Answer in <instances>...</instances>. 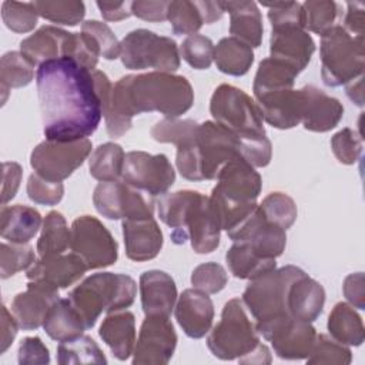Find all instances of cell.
I'll return each instance as SVG.
<instances>
[{
  "label": "cell",
  "mask_w": 365,
  "mask_h": 365,
  "mask_svg": "<svg viewBox=\"0 0 365 365\" xmlns=\"http://www.w3.org/2000/svg\"><path fill=\"white\" fill-rule=\"evenodd\" d=\"M36 84L46 140L76 141L97 130L103 104L93 71L60 57L38 66Z\"/></svg>",
  "instance_id": "1"
},
{
  "label": "cell",
  "mask_w": 365,
  "mask_h": 365,
  "mask_svg": "<svg viewBox=\"0 0 365 365\" xmlns=\"http://www.w3.org/2000/svg\"><path fill=\"white\" fill-rule=\"evenodd\" d=\"M194 104V91L184 76L150 71L121 77L111 88L103 108L110 137L124 135L133 125V117L158 111L165 118H177Z\"/></svg>",
  "instance_id": "2"
},
{
  "label": "cell",
  "mask_w": 365,
  "mask_h": 365,
  "mask_svg": "<svg viewBox=\"0 0 365 365\" xmlns=\"http://www.w3.org/2000/svg\"><path fill=\"white\" fill-rule=\"evenodd\" d=\"M157 205L160 220L173 228L174 244L190 240L197 254H210L217 250L221 225L210 197L194 190H181L161 195Z\"/></svg>",
  "instance_id": "3"
},
{
  "label": "cell",
  "mask_w": 365,
  "mask_h": 365,
  "mask_svg": "<svg viewBox=\"0 0 365 365\" xmlns=\"http://www.w3.org/2000/svg\"><path fill=\"white\" fill-rule=\"evenodd\" d=\"M304 274L299 267L285 265L250 279L242 294V304L255 319V329L264 339L268 341L279 327L292 319L287 307L288 291Z\"/></svg>",
  "instance_id": "4"
},
{
  "label": "cell",
  "mask_w": 365,
  "mask_h": 365,
  "mask_svg": "<svg viewBox=\"0 0 365 365\" xmlns=\"http://www.w3.org/2000/svg\"><path fill=\"white\" fill-rule=\"evenodd\" d=\"M135 292L137 284L130 275L97 272L78 284L67 298L81 317L86 329H90L103 312L113 314L128 308L134 302Z\"/></svg>",
  "instance_id": "5"
},
{
  "label": "cell",
  "mask_w": 365,
  "mask_h": 365,
  "mask_svg": "<svg viewBox=\"0 0 365 365\" xmlns=\"http://www.w3.org/2000/svg\"><path fill=\"white\" fill-rule=\"evenodd\" d=\"M321 77L325 86L338 87L364 74V37L335 24L321 36Z\"/></svg>",
  "instance_id": "6"
},
{
  "label": "cell",
  "mask_w": 365,
  "mask_h": 365,
  "mask_svg": "<svg viewBox=\"0 0 365 365\" xmlns=\"http://www.w3.org/2000/svg\"><path fill=\"white\" fill-rule=\"evenodd\" d=\"M259 344V334L247 317L242 299H230L222 308L220 322L207 338L211 354L222 361L241 359Z\"/></svg>",
  "instance_id": "7"
},
{
  "label": "cell",
  "mask_w": 365,
  "mask_h": 365,
  "mask_svg": "<svg viewBox=\"0 0 365 365\" xmlns=\"http://www.w3.org/2000/svg\"><path fill=\"white\" fill-rule=\"evenodd\" d=\"M210 113L215 123L240 138L267 135L257 103L238 87L218 86L211 96Z\"/></svg>",
  "instance_id": "8"
},
{
  "label": "cell",
  "mask_w": 365,
  "mask_h": 365,
  "mask_svg": "<svg viewBox=\"0 0 365 365\" xmlns=\"http://www.w3.org/2000/svg\"><path fill=\"white\" fill-rule=\"evenodd\" d=\"M121 63L130 70L155 68L174 73L180 67L178 46L171 37L158 36L147 29H137L121 40Z\"/></svg>",
  "instance_id": "9"
},
{
  "label": "cell",
  "mask_w": 365,
  "mask_h": 365,
  "mask_svg": "<svg viewBox=\"0 0 365 365\" xmlns=\"http://www.w3.org/2000/svg\"><path fill=\"white\" fill-rule=\"evenodd\" d=\"M91 148L88 138L76 141L46 140L33 148L30 165L44 180L58 182L68 178L84 163Z\"/></svg>",
  "instance_id": "10"
},
{
  "label": "cell",
  "mask_w": 365,
  "mask_h": 365,
  "mask_svg": "<svg viewBox=\"0 0 365 365\" xmlns=\"http://www.w3.org/2000/svg\"><path fill=\"white\" fill-rule=\"evenodd\" d=\"M153 198L123 180H114L98 182L94 188L93 204L97 212L108 220H140L153 217Z\"/></svg>",
  "instance_id": "11"
},
{
  "label": "cell",
  "mask_w": 365,
  "mask_h": 365,
  "mask_svg": "<svg viewBox=\"0 0 365 365\" xmlns=\"http://www.w3.org/2000/svg\"><path fill=\"white\" fill-rule=\"evenodd\" d=\"M70 248L88 269L110 267L115 264L118 257L117 241L93 215H81L73 221Z\"/></svg>",
  "instance_id": "12"
},
{
  "label": "cell",
  "mask_w": 365,
  "mask_h": 365,
  "mask_svg": "<svg viewBox=\"0 0 365 365\" xmlns=\"http://www.w3.org/2000/svg\"><path fill=\"white\" fill-rule=\"evenodd\" d=\"M121 180L151 197L164 195L175 181V171L165 154L130 151L124 157Z\"/></svg>",
  "instance_id": "13"
},
{
  "label": "cell",
  "mask_w": 365,
  "mask_h": 365,
  "mask_svg": "<svg viewBox=\"0 0 365 365\" xmlns=\"http://www.w3.org/2000/svg\"><path fill=\"white\" fill-rule=\"evenodd\" d=\"M197 147L204 180H215L230 160L241 155L240 137L215 121L198 124Z\"/></svg>",
  "instance_id": "14"
},
{
  "label": "cell",
  "mask_w": 365,
  "mask_h": 365,
  "mask_svg": "<svg viewBox=\"0 0 365 365\" xmlns=\"http://www.w3.org/2000/svg\"><path fill=\"white\" fill-rule=\"evenodd\" d=\"M177 346V334L170 317L145 315L137 344L133 351V364L165 365Z\"/></svg>",
  "instance_id": "15"
},
{
  "label": "cell",
  "mask_w": 365,
  "mask_h": 365,
  "mask_svg": "<svg viewBox=\"0 0 365 365\" xmlns=\"http://www.w3.org/2000/svg\"><path fill=\"white\" fill-rule=\"evenodd\" d=\"M227 235L232 242L248 244L268 258L282 255L287 245L285 230L269 222L264 217L259 205L237 227L227 231Z\"/></svg>",
  "instance_id": "16"
},
{
  "label": "cell",
  "mask_w": 365,
  "mask_h": 365,
  "mask_svg": "<svg viewBox=\"0 0 365 365\" xmlns=\"http://www.w3.org/2000/svg\"><path fill=\"white\" fill-rule=\"evenodd\" d=\"M60 299L58 288L47 282L30 281L26 291L19 292L11 302V314L20 328L30 331L41 327L54 305Z\"/></svg>",
  "instance_id": "17"
},
{
  "label": "cell",
  "mask_w": 365,
  "mask_h": 365,
  "mask_svg": "<svg viewBox=\"0 0 365 365\" xmlns=\"http://www.w3.org/2000/svg\"><path fill=\"white\" fill-rule=\"evenodd\" d=\"M269 51L272 58L279 60L301 73L315 51V43L302 26L287 24L271 27Z\"/></svg>",
  "instance_id": "18"
},
{
  "label": "cell",
  "mask_w": 365,
  "mask_h": 365,
  "mask_svg": "<svg viewBox=\"0 0 365 365\" xmlns=\"http://www.w3.org/2000/svg\"><path fill=\"white\" fill-rule=\"evenodd\" d=\"M174 308L175 319L187 336L200 339L210 332L214 319V304L208 294L195 288L184 289Z\"/></svg>",
  "instance_id": "19"
},
{
  "label": "cell",
  "mask_w": 365,
  "mask_h": 365,
  "mask_svg": "<svg viewBox=\"0 0 365 365\" xmlns=\"http://www.w3.org/2000/svg\"><path fill=\"white\" fill-rule=\"evenodd\" d=\"M301 91L304 98L301 123L304 128L314 133H327L335 128L344 115L341 101L312 84L302 87Z\"/></svg>",
  "instance_id": "20"
},
{
  "label": "cell",
  "mask_w": 365,
  "mask_h": 365,
  "mask_svg": "<svg viewBox=\"0 0 365 365\" xmlns=\"http://www.w3.org/2000/svg\"><path fill=\"white\" fill-rule=\"evenodd\" d=\"M257 106L269 125L288 130L301 123L302 115V91L294 88L275 90L255 96Z\"/></svg>",
  "instance_id": "21"
},
{
  "label": "cell",
  "mask_w": 365,
  "mask_h": 365,
  "mask_svg": "<svg viewBox=\"0 0 365 365\" xmlns=\"http://www.w3.org/2000/svg\"><path fill=\"white\" fill-rule=\"evenodd\" d=\"M84 261L74 252L51 257H40L27 269L29 281H40L54 285L56 288H67L77 282L87 271Z\"/></svg>",
  "instance_id": "22"
},
{
  "label": "cell",
  "mask_w": 365,
  "mask_h": 365,
  "mask_svg": "<svg viewBox=\"0 0 365 365\" xmlns=\"http://www.w3.org/2000/svg\"><path fill=\"white\" fill-rule=\"evenodd\" d=\"M125 254L130 259L143 262L155 258L163 248V231L151 218L123 220Z\"/></svg>",
  "instance_id": "23"
},
{
  "label": "cell",
  "mask_w": 365,
  "mask_h": 365,
  "mask_svg": "<svg viewBox=\"0 0 365 365\" xmlns=\"http://www.w3.org/2000/svg\"><path fill=\"white\" fill-rule=\"evenodd\" d=\"M141 305L145 315L170 317L177 301V285L170 274L150 269L140 277Z\"/></svg>",
  "instance_id": "24"
},
{
  "label": "cell",
  "mask_w": 365,
  "mask_h": 365,
  "mask_svg": "<svg viewBox=\"0 0 365 365\" xmlns=\"http://www.w3.org/2000/svg\"><path fill=\"white\" fill-rule=\"evenodd\" d=\"M317 338L311 322L289 319L279 327L268 339L274 352L282 359H307Z\"/></svg>",
  "instance_id": "25"
},
{
  "label": "cell",
  "mask_w": 365,
  "mask_h": 365,
  "mask_svg": "<svg viewBox=\"0 0 365 365\" xmlns=\"http://www.w3.org/2000/svg\"><path fill=\"white\" fill-rule=\"evenodd\" d=\"M324 304V287L318 281L308 277L307 272L295 279L288 291L287 307L289 315L295 319L305 322L315 321L321 315Z\"/></svg>",
  "instance_id": "26"
},
{
  "label": "cell",
  "mask_w": 365,
  "mask_h": 365,
  "mask_svg": "<svg viewBox=\"0 0 365 365\" xmlns=\"http://www.w3.org/2000/svg\"><path fill=\"white\" fill-rule=\"evenodd\" d=\"M100 338L111 349L113 355L125 361L135 346V317L130 311H117L107 314L98 331Z\"/></svg>",
  "instance_id": "27"
},
{
  "label": "cell",
  "mask_w": 365,
  "mask_h": 365,
  "mask_svg": "<svg viewBox=\"0 0 365 365\" xmlns=\"http://www.w3.org/2000/svg\"><path fill=\"white\" fill-rule=\"evenodd\" d=\"M230 13V33L250 47H259L262 41V17L255 1H222Z\"/></svg>",
  "instance_id": "28"
},
{
  "label": "cell",
  "mask_w": 365,
  "mask_h": 365,
  "mask_svg": "<svg viewBox=\"0 0 365 365\" xmlns=\"http://www.w3.org/2000/svg\"><path fill=\"white\" fill-rule=\"evenodd\" d=\"M41 225L40 212L29 205H3L0 211V235L13 244H27Z\"/></svg>",
  "instance_id": "29"
},
{
  "label": "cell",
  "mask_w": 365,
  "mask_h": 365,
  "mask_svg": "<svg viewBox=\"0 0 365 365\" xmlns=\"http://www.w3.org/2000/svg\"><path fill=\"white\" fill-rule=\"evenodd\" d=\"M70 33L54 27L43 26L20 43V53L36 67L54 58L63 57V48Z\"/></svg>",
  "instance_id": "30"
},
{
  "label": "cell",
  "mask_w": 365,
  "mask_h": 365,
  "mask_svg": "<svg viewBox=\"0 0 365 365\" xmlns=\"http://www.w3.org/2000/svg\"><path fill=\"white\" fill-rule=\"evenodd\" d=\"M225 261L230 272L240 279H254L277 265L275 258H268L244 242H234L225 254Z\"/></svg>",
  "instance_id": "31"
},
{
  "label": "cell",
  "mask_w": 365,
  "mask_h": 365,
  "mask_svg": "<svg viewBox=\"0 0 365 365\" xmlns=\"http://www.w3.org/2000/svg\"><path fill=\"white\" fill-rule=\"evenodd\" d=\"M43 328L46 334L54 341H67L83 335L86 331V325L71 305L68 298H60L51 307Z\"/></svg>",
  "instance_id": "32"
},
{
  "label": "cell",
  "mask_w": 365,
  "mask_h": 365,
  "mask_svg": "<svg viewBox=\"0 0 365 365\" xmlns=\"http://www.w3.org/2000/svg\"><path fill=\"white\" fill-rule=\"evenodd\" d=\"M214 61L221 73L244 76L254 63L252 47L235 37H224L214 47Z\"/></svg>",
  "instance_id": "33"
},
{
  "label": "cell",
  "mask_w": 365,
  "mask_h": 365,
  "mask_svg": "<svg viewBox=\"0 0 365 365\" xmlns=\"http://www.w3.org/2000/svg\"><path fill=\"white\" fill-rule=\"evenodd\" d=\"M331 336L344 344L359 346L365 338V329L359 314L346 302H338L328 317Z\"/></svg>",
  "instance_id": "34"
},
{
  "label": "cell",
  "mask_w": 365,
  "mask_h": 365,
  "mask_svg": "<svg viewBox=\"0 0 365 365\" xmlns=\"http://www.w3.org/2000/svg\"><path fill=\"white\" fill-rule=\"evenodd\" d=\"M299 73L292 68L291 66L275 60L272 57H267L261 60L258 70L255 73L252 90L254 96L275 91V90H285L292 88L295 78Z\"/></svg>",
  "instance_id": "35"
},
{
  "label": "cell",
  "mask_w": 365,
  "mask_h": 365,
  "mask_svg": "<svg viewBox=\"0 0 365 365\" xmlns=\"http://www.w3.org/2000/svg\"><path fill=\"white\" fill-rule=\"evenodd\" d=\"M71 228L66 218L58 211H50L41 227V234L37 241V252L40 257L60 255L70 247Z\"/></svg>",
  "instance_id": "36"
},
{
  "label": "cell",
  "mask_w": 365,
  "mask_h": 365,
  "mask_svg": "<svg viewBox=\"0 0 365 365\" xmlns=\"http://www.w3.org/2000/svg\"><path fill=\"white\" fill-rule=\"evenodd\" d=\"M124 150L120 144H100L88 160L90 175L98 181H114L121 177L124 165Z\"/></svg>",
  "instance_id": "37"
},
{
  "label": "cell",
  "mask_w": 365,
  "mask_h": 365,
  "mask_svg": "<svg viewBox=\"0 0 365 365\" xmlns=\"http://www.w3.org/2000/svg\"><path fill=\"white\" fill-rule=\"evenodd\" d=\"M57 362L68 364H107V358L96 341L88 335L61 341L57 346Z\"/></svg>",
  "instance_id": "38"
},
{
  "label": "cell",
  "mask_w": 365,
  "mask_h": 365,
  "mask_svg": "<svg viewBox=\"0 0 365 365\" xmlns=\"http://www.w3.org/2000/svg\"><path fill=\"white\" fill-rule=\"evenodd\" d=\"M34 77V66L20 53L9 51L0 60V84L3 91V103L11 88L24 87Z\"/></svg>",
  "instance_id": "39"
},
{
  "label": "cell",
  "mask_w": 365,
  "mask_h": 365,
  "mask_svg": "<svg viewBox=\"0 0 365 365\" xmlns=\"http://www.w3.org/2000/svg\"><path fill=\"white\" fill-rule=\"evenodd\" d=\"M167 20L171 23L173 31L178 36L195 34L204 24V19L197 1L177 0L170 1Z\"/></svg>",
  "instance_id": "40"
},
{
  "label": "cell",
  "mask_w": 365,
  "mask_h": 365,
  "mask_svg": "<svg viewBox=\"0 0 365 365\" xmlns=\"http://www.w3.org/2000/svg\"><path fill=\"white\" fill-rule=\"evenodd\" d=\"M302 11L305 29L322 36L335 26L339 6L332 0H308L302 3Z\"/></svg>",
  "instance_id": "41"
},
{
  "label": "cell",
  "mask_w": 365,
  "mask_h": 365,
  "mask_svg": "<svg viewBox=\"0 0 365 365\" xmlns=\"http://www.w3.org/2000/svg\"><path fill=\"white\" fill-rule=\"evenodd\" d=\"M40 17L64 26H77L86 14L83 1H34Z\"/></svg>",
  "instance_id": "42"
},
{
  "label": "cell",
  "mask_w": 365,
  "mask_h": 365,
  "mask_svg": "<svg viewBox=\"0 0 365 365\" xmlns=\"http://www.w3.org/2000/svg\"><path fill=\"white\" fill-rule=\"evenodd\" d=\"M259 208L269 222L284 228L285 231L295 222L298 215L294 200L279 191L268 194L259 204Z\"/></svg>",
  "instance_id": "43"
},
{
  "label": "cell",
  "mask_w": 365,
  "mask_h": 365,
  "mask_svg": "<svg viewBox=\"0 0 365 365\" xmlns=\"http://www.w3.org/2000/svg\"><path fill=\"white\" fill-rule=\"evenodd\" d=\"M352 361L351 349L329 338L325 334H317L314 346L307 356L308 364H329V365H348Z\"/></svg>",
  "instance_id": "44"
},
{
  "label": "cell",
  "mask_w": 365,
  "mask_h": 365,
  "mask_svg": "<svg viewBox=\"0 0 365 365\" xmlns=\"http://www.w3.org/2000/svg\"><path fill=\"white\" fill-rule=\"evenodd\" d=\"M36 262L34 250L30 244H7L0 245V275L3 279L13 277L19 271L30 268Z\"/></svg>",
  "instance_id": "45"
},
{
  "label": "cell",
  "mask_w": 365,
  "mask_h": 365,
  "mask_svg": "<svg viewBox=\"0 0 365 365\" xmlns=\"http://www.w3.org/2000/svg\"><path fill=\"white\" fill-rule=\"evenodd\" d=\"M81 33L91 40L98 56L103 58L115 60L120 56L121 43L106 23L98 20H87L81 24Z\"/></svg>",
  "instance_id": "46"
},
{
  "label": "cell",
  "mask_w": 365,
  "mask_h": 365,
  "mask_svg": "<svg viewBox=\"0 0 365 365\" xmlns=\"http://www.w3.org/2000/svg\"><path fill=\"white\" fill-rule=\"evenodd\" d=\"M1 19L9 30L14 33H27L36 27L38 13L36 10L34 1H3Z\"/></svg>",
  "instance_id": "47"
},
{
  "label": "cell",
  "mask_w": 365,
  "mask_h": 365,
  "mask_svg": "<svg viewBox=\"0 0 365 365\" xmlns=\"http://www.w3.org/2000/svg\"><path fill=\"white\" fill-rule=\"evenodd\" d=\"M180 54L192 68L205 70L214 60V44L207 36L192 34L182 41Z\"/></svg>",
  "instance_id": "48"
},
{
  "label": "cell",
  "mask_w": 365,
  "mask_h": 365,
  "mask_svg": "<svg viewBox=\"0 0 365 365\" xmlns=\"http://www.w3.org/2000/svg\"><path fill=\"white\" fill-rule=\"evenodd\" d=\"M228 282L227 271L217 262H204L194 268L191 274V284L195 289L205 294H217Z\"/></svg>",
  "instance_id": "49"
},
{
  "label": "cell",
  "mask_w": 365,
  "mask_h": 365,
  "mask_svg": "<svg viewBox=\"0 0 365 365\" xmlns=\"http://www.w3.org/2000/svg\"><path fill=\"white\" fill-rule=\"evenodd\" d=\"M331 148L341 164H355L362 154V137L352 128H342L332 135Z\"/></svg>",
  "instance_id": "50"
},
{
  "label": "cell",
  "mask_w": 365,
  "mask_h": 365,
  "mask_svg": "<svg viewBox=\"0 0 365 365\" xmlns=\"http://www.w3.org/2000/svg\"><path fill=\"white\" fill-rule=\"evenodd\" d=\"M63 57L73 58L80 66L93 71L96 70L100 56L84 33H70L63 48Z\"/></svg>",
  "instance_id": "51"
},
{
  "label": "cell",
  "mask_w": 365,
  "mask_h": 365,
  "mask_svg": "<svg viewBox=\"0 0 365 365\" xmlns=\"http://www.w3.org/2000/svg\"><path fill=\"white\" fill-rule=\"evenodd\" d=\"M27 195L36 204L56 205L64 195V185L61 181H47L34 173L27 180Z\"/></svg>",
  "instance_id": "52"
},
{
  "label": "cell",
  "mask_w": 365,
  "mask_h": 365,
  "mask_svg": "<svg viewBox=\"0 0 365 365\" xmlns=\"http://www.w3.org/2000/svg\"><path fill=\"white\" fill-rule=\"evenodd\" d=\"M17 361L20 365H46L50 362V352L38 336H26L19 345Z\"/></svg>",
  "instance_id": "53"
},
{
  "label": "cell",
  "mask_w": 365,
  "mask_h": 365,
  "mask_svg": "<svg viewBox=\"0 0 365 365\" xmlns=\"http://www.w3.org/2000/svg\"><path fill=\"white\" fill-rule=\"evenodd\" d=\"M170 1L164 0H137L131 4V11L141 20L145 21H164L167 20V10Z\"/></svg>",
  "instance_id": "54"
},
{
  "label": "cell",
  "mask_w": 365,
  "mask_h": 365,
  "mask_svg": "<svg viewBox=\"0 0 365 365\" xmlns=\"http://www.w3.org/2000/svg\"><path fill=\"white\" fill-rule=\"evenodd\" d=\"M23 170L20 164L6 161L3 163V188H1V204L6 205L17 192L21 181Z\"/></svg>",
  "instance_id": "55"
},
{
  "label": "cell",
  "mask_w": 365,
  "mask_h": 365,
  "mask_svg": "<svg viewBox=\"0 0 365 365\" xmlns=\"http://www.w3.org/2000/svg\"><path fill=\"white\" fill-rule=\"evenodd\" d=\"M344 295L358 309H365V279L362 272L349 274L344 281Z\"/></svg>",
  "instance_id": "56"
},
{
  "label": "cell",
  "mask_w": 365,
  "mask_h": 365,
  "mask_svg": "<svg viewBox=\"0 0 365 365\" xmlns=\"http://www.w3.org/2000/svg\"><path fill=\"white\" fill-rule=\"evenodd\" d=\"M349 34L364 37L365 30V4L361 1H349L342 26Z\"/></svg>",
  "instance_id": "57"
},
{
  "label": "cell",
  "mask_w": 365,
  "mask_h": 365,
  "mask_svg": "<svg viewBox=\"0 0 365 365\" xmlns=\"http://www.w3.org/2000/svg\"><path fill=\"white\" fill-rule=\"evenodd\" d=\"M131 4L133 1H97V7L103 19L107 21H120L128 19L133 14Z\"/></svg>",
  "instance_id": "58"
},
{
  "label": "cell",
  "mask_w": 365,
  "mask_h": 365,
  "mask_svg": "<svg viewBox=\"0 0 365 365\" xmlns=\"http://www.w3.org/2000/svg\"><path fill=\"white\" fill-rule=\"evenodd\" d=\"M19 324L13 314L9 312L6 305H1V342H0V354H4L7 348L13 344L17 335Z\"/></svg>",
  "instance_id": "59"
},
{
  "label": "cell",
  "mask_w": 365,
  "mask_h": 365,
  "mask_svg": "<svg viewBox=\"0 0 365 365\" xmlns=\"http://www.w3.org/2000/svg\"><path fill=\"white\" fill-rule=\"evenodd\" d=\"M238 361L241 364H269L271 354H269V349L264 344H259L252 352H250L248 355L242 356Z\"/></svg>",
  "instance_id": "60"
},
{
  "label": "cell",
  "mask_w": 365,
  "mask_h": 365,
  "mask_svg": "<svg viewBox=\"0 0 365 365\" xmlns=\"http://www.w3.org/2000/svg\"><path fill=\"white\" fill-rule=\"evenodd\" d=\"M362 80H364V74L356 77L355 80L346 83L345 91L346 96L349 97L351 101H354L356 106L362 107L364 106V93H362Z\"/></svg>",
  "instance_id": "61"
}]
</instances>
